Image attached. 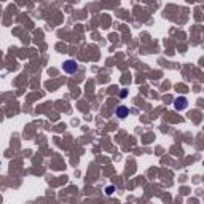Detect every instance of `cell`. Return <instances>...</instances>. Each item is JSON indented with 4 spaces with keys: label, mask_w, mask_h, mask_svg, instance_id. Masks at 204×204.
Here are the masks:
<instances>
[{
    "label": "cell",
    "mask_w": 204,
    "mask_h": 204,
    "mask_svg": "<svg viewBox=\"0 0 204 204\" xmlns=\"http://www.w3.org/2000/svg\"><path fill=\"white\" fill-rule=\"evenodd\" d=\"M64 72H67V73H75L77 72V69H78V66H77V62L75 61H72V59H69V61H66L64 62Z\"/></svg>",
    "instance_id": "cell-1"
},
{
    "label": "cell",
    "mask_w": 204,
    "mask_h": 204,
    "mask_svg": "<svg viewBox=\"0 0 204 204\" xmlns=\"http://www.w3.org/2000/svg\"><path fill=\"white\" fill-rule=\"evenodd\" d=\"M117 115H118L120 118H125V117H128V115H129V110H128V107H123V105H121V107H118V109H117Z\"/></svg>",
    "instance_id": "cell-2"
},
{
    "label": "cell",
    "mask_w": 204,
    "mask_h": 204,
    "mask_svg": "<svg viewBox=\"0 0 204 204\" xmlns=\"http://www.w3.org/2000/svg\"><path fill=\"white\" fill-rule=\"evenodd\" d=\"M185 107H187V99H185V97H180V99L175 101V109L177 110H182Z\"/></svg>",
    "instance_id": "cell-3"
}]
</instances>
